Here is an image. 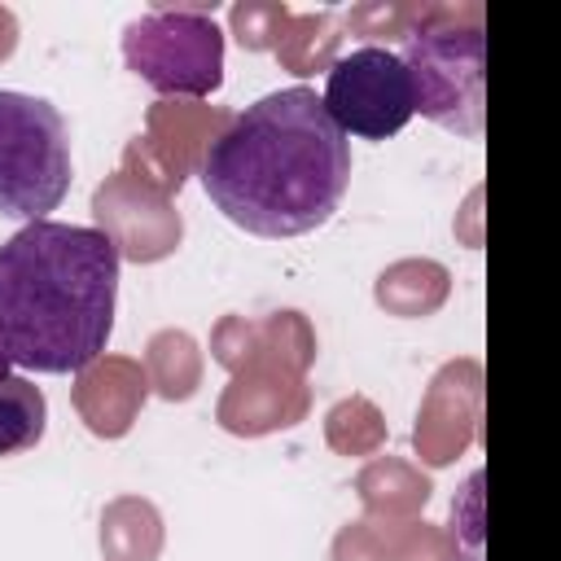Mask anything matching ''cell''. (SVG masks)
<instances>
[{"label":"cell","mask_w":561,"mask_h":561,"mask_svg":"<svg viewBox=\"0 0 561 561\" xmlns=\"http://www.w3.org/2000/svg\"><path fill=\"white\" fill-rule=\"evenodd\" d=\"M351 184V140L311 88L267 92L228 118L202 153L206 197L254 237L320 228Z\"/></svg>","instance_id":"1"},{"label":"cell","mask_w":561,"mask_h":561,"mask_svg":"<svg viewBox=\"0 0 561 561\" xmlns=\"http://www.w3.org/2000/svg\"><path fill=\"white\" fill-rule=\"evenodd\" d=\"M118 250L101 228L26 224L0 245V351L18 368L83 373L114 329Z\"/></svg>","instance_id":"2"},{"label":"cell","mask_w":561,"mask_h":561,"mask_svg":"<svg viewBox=\"0 0 561 561\" xmlns=\"http://www.w3.org/2000/svg\"><path fill=\"white\" fill-rule=\"evenodd\" d=\"M469 9H425L408 31V75L416 110L456 136L482 131V22L478 13L460 26Z\"/></svg>","instance_id":"3"},{"label":"cell","mask_w":561,"mask_h":561,"mask_svg":"<svg viewBox=\"0 0 561 561\" xmlns=\"http://www.w3.org/2000/svg\"><path fill=\"white\" fill-rule=\"evenodd\" d=\"M70 193V136L57 105L0 88V215L39 224Z\"/></svg>","instance_id":"4"},{"label":"cell","mask_w":561,"mask_h":561,"mask_svg":"<svg viewBox=\"0 0 561 561\" xmlns=\"http://www.w3.org/2000/svg\"><path fill=\"white\" fill-rule=\"evenodd\" d=\"M127 66L167 96H206L224 83V31L202 9H153L123 31Z\"/></svg>","instance_id":"5"},{"label":"cell","mask_w":561,"mask_h":561,"mask_svg":"<svg viewBox=\"0 0 561 561\" xmlns=\"http://www.w3.org/2000/svg\"><path fill=\"white\" fill-rule=\"evenodd\" d=\"M324 110L342 127V136H364V140H386L403 131V123L416 114V92L412 75L399 53L390 48H355L329 66L324 79Z\"/></svg>","instance_id":"6"},{"label":"cell","mask_w":561,"mask_h":561,"mask_svg":"<svg viewBox=\"0 0 561 561\" xmlns=\"http://www.w3.org/2000/svg\"><path fill=\"white\" fill-rule=\"evenodd\" d=\"M92 210L101 219V232L114 241V250L136 263H153L171 254L180 241V215L171 210V202L153 184H140L131 171L101 184Z\"/></svg>","instance_id":"7"},{"label":"cell","mask_w":561,"mask_h":561,"mask_svg":"<svg viewBox=\"0 0 561 561\" xmlns=\"http://www.w3.org/2000/svg\"><path fill=\"white\" fill-rule=\"evenodd\" d=\"M307 412V386L298 373L276 364H250L232 377L228 394L219 399V421L232 434H267L294 425Z\"/></svg>","instance_id":"8"},{"label":"cell","mask_w":561,"mask_h":561,"mask_svg":"<svg viewBox=\"0 0 561 561\" xmlns=\"http://www.w3.org/2000/svg\"><path fill=\"white\" fill-rule=\"evenodd\" d=\"M145 390H149V377L140 364L131 359H92L83 373H79V386H75V408L79 416L88 421L92 434L101 438H118L131 430L140 403H145Z\"/></svg>","instance_id":"9"},{"label":"cell","mask_w":561,"mask_h":561,"mask_svg":"<svg viewBox=\"0 0 561 561\" xmlns=\"http://www.w3.org/2000/svg\"><path fill=\"white\" fill-rule=\"evenodd\" d=\"M162 543V526L153 504L145 500H118L101 517V552L105 561H153Z\"/></svg>","instance_id":"10"},{"label":"cell","mask_w":561,"mask_h":561,"mask_svg":"<svg viewBox=\"0 0 561 561\" xmlns=\"http://www.w3.org/2000/svg\"><path fill=\"white\" fill-rule=\"evenodd\" d=\"M48 403L26 377H0V456H22L44 438Z\"/></svg>","instance_id":"11"},{"label":"cell","mask_w":561,"mask_h":561,"mask_svg":"<svg viewBox=\"0 0 561 561\" xmlns=\"http://www.w3.org/2000/svg\"><path fill=\"white\" fill-rule=\"evenodd\" d=\"M443 294H447V272L434 263H394L377 280V302L399 316H425L443 302Z\"/></svg>","instance_id":"12"},{"label":"cell","mask_w":561,"mask_h":561,"mask_svg":"<svg viewBox=\"0 0 561 561\" xmlns=\"http://www.w3.org/2000/svg\"><path fill=\"white\" fill-rule=\"evenodd\" d=\"M149 381L167 394V399H188L193 390H197V377H202V359H197V346H193V337L188 333H175V329H167V333H158L153 342H149Z\"/></svg>","instance_id":"13"},{"label":"cell","mask_w":561,"mask_h":561,"mask_svg":"<svg viewBox=\"0 0 561 561\" xmlns=\"http://www.w3.org/2000/svg\"><path fill=\"white\" fill-rule=\"evenodd\" d=\"M337 35H333V18L329 13H316V18H289L280 26V39H276V53L280 61L294 70V75H311L316 66L329 61Z\"/></svg>","instance_id":"14"},{"label":"cell","mask_w":561,"mask_h":561,"mask_svg":"<svg viewBox=\"0 0 561 561\" xmlns=\"http://www.w3.org/2000/svg\"><path fill=\"white\" fill-rule=\"evenodd\" d=\"M329 443L346 456H359V451H373L381 443V416L373 403L364 399H346L329 412Z\"/></svg>","instance_id":"15"},{"label":"cell","mask_w":561,"mask_h":561,"mask_svg":"<svg viewBox=\"0 0 561 561\" xmlns=\"http://www.w3.org/2000/svg\"><path fill=\"white\" fill-rule=\"evenodd\" d=\"M285 22H289V13L280 4H237L232 9V31L245 48H276Z\"/></svg>","instance_id":"16"},{"label":"cell","mask_w":561,"mask_h":561,"mask_svg":"<svg viewBox=\"0 0 561 561\" xmlns=\"http://www.w3.org/2000/svg\"><path fill=\"white\" fill-rule=\"evenodd\" d=\"M337 561H386V548H377V539L364 526H355L337 539Z\"/></svg>","instance_id":"17"},{"label":"cell","mask_w":561,"mask_h":561,"mask_svg":"<svg viewBox=\"0 0 561 561\" xmlns=\"http://www.w3.org/2000/svg\"><path fill=\"white\" fill-rule=\"evenodd\" d=\"M403 22H408L403 9H355L351 13V26H359L364 35H381V26L390 31V26H403Z\"/></svg>","instance_id":"18"},{"label":"cell","mask_w":561,"mask_h":561,"mask_svg":"<svg viewBox=\"0 0 561 561\" xmlns=\"http://www.w3.org/2000/svg\"><path fill=\"white\" fill-rule=\"evenodd\" d=\"M13 35H18L13 13H9V9H0V57H9V53H13Z\"/></svg>","instance_id":"19"},{"label":"cell","mask_w":561,"mask_h":561,"mask_svg":"<svg viewBox=\"0 0 561 561\" xmlns=\"http://www.w3.org/2000/svg\"><path fill=\"white\" fill-rule=\"evenodd\" d=\"M0 377H9V359H4V351H0Z\"/></svg>","instance_id":"20"}]
</instances>
